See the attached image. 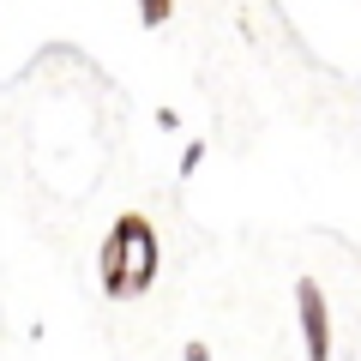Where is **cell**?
<instances>
[{
	"instance_id": "obj_1",
	"label": "cell",
	"mask_w": 361,
	"mask_h": 361,
	"mask_svg": "<svg viewBox=\"0 0 361 361\" xmlns=\"http://www.w3.org/2000/svg\"><path fill=\"white\" fill-rule=\"evenodd\" d=\"M157 265H163V247H157V229L139 217V211L115 217V229H109L103 253H97V283H103V295H109V301L145 295V289L157 283Z\"/></svg>"
},
{
	"instance_id": "obj_2",
	"label": "cell",
	"mask_w": 361,
	"mask_h": 361,
	"mask_svg": "<svg viewBox=\"0 0 361 361\" xmlns=\"http://www.w3.org/2000/svg\"><path fill=\"white\" fill-rule=\"evenodd\" d=\"M295 319H301V349L307 361H331V307H325V289L313 277L295 283Z\"/></svg>"
},
{
	"instance_id": "obj_3",
	"label": "cell",
	"mask_w": 361,
	"mask_h": 361,
	"mask_svg": "<svg viewBox=\"0 0 361 361\" xmlns=\"http://www.w3.org/2000/svg\"><path fill=\"white\" fill-rule=\"evenodd\" d=\"M169 13H175V0H139V25H145V30L169 25Z\"/></svg>"
},
{
	"instance_id": "obj_4",
	"label": "cell",
	"mask_w": 361,
	"mask_h": 361,
	"mask_svg": "<svg viewBox=\"0 0 361 361\" xmlns=\"http://www.w3.org/2000/svg\"><path fill=\"white\" fill-rule=\"evenodd\" d=\"M199 157H205V145L193 139V145H187V151H180V175H193V169H199Z\"/></svg>"
},
{
	"instance_id": "obj_5",
	"label": "cell",
	"mask_w": 361,
	"mask_h": 361,
	"mask_svg": "<svg viewBox=\"0 0 361 361\" xmlns=\"http://www.w3.org/2000/svg\"><path fill=\"white\" fill-rule=\"evenodd\" d=\"M180 361H211V349L205 343H187V349H180Z\"/></svg>"
}]
</instances>
